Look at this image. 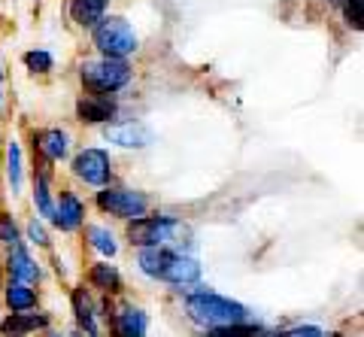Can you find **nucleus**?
Returning a JSON list of instances; mask_svg holds the SVG:
<instances>
[{
	"instance_id": "f257e3e1",
	"label": "nucleus",
	"mask_w": 364,
	"mask_h": 337,
	"mask_svg": "<svg viewBox=\"0 0 364 337\" xmlns=\"http://www.w3.org/2000/svg\"><path fill=\"white\" fill-rule=\"evenodd\" d=\"M134 264L146 279H155V283H164V286L179 289V291L200 286V277H203V267L195 255L186 252V250H170V246L136 250Z\"/></svg>"
},
{
	"instance_id": "f03ea898",
	"label": "nucleus",
	"mask_w": 364,
	"mask_h": 337,
	"mask_svg": "<svg viewBox=\"0 0 364 337\" xmlns=\"http://www.w3.org/2000/svg\"><path fill=\"white\" fill-rule=\"evenodd\" d=\"M182 313L200 331H215V328H225V325L252 319V310L243 301L228 298L222 291H213L207 286H195L182 295Z\"/></svg>"
},
{
	"instance_id": "7ed1b4c3",
	"label": "nucleus",
	"mask_w": 364,
	"mask_h": 337,
	"mask_svg": "<svg viewBox=\"0 0 364 337\" xmlns=\"http://www.w3.org/2000/svg\"><path fill=\"white\" fill-rule=\"evenodd\" d=\"M186 234L188 225L179 216H170V213H146V216L128 222V228H124V237L134 250H155V246L179 250Z\"/></svg>"
},
{
	"instance_id": "20e7f679",
	"label": "nucleus",
	"mask_w": 364,
	"mask_h": 337,
	"mask_svg": "<svg viewBox=\"0 0 364 337\" xmlns=\"http://www.w3.org/2000/svg\"><path fill=\"white\" fill-rule=\"evenodd\" d=\"M91 37H95V46L100 49L104 58L124 61L128 55L140 49V37H136L134 25L124 16H104L91 28Z\"/></svg>"
},
{
	"instance_id": "39448f33",
	"label": "nucleus",
	"mask_w": 364,
	"mask_h": 337,
	"mask_svg": "<svg viewBox=\"0 0 364 337\" xmlns=\"http://www.w3.org/2000/svg\"><path fill=\"white\" fill-rule=\"evenodd\" d=\"M79 76L91 95H116L122 92L124 85L131 82V64L128 61H119V58H97V61H85L79 67Z\"/></svg>"
},
{
	"instance_id": "423d86ee",
	"label": "nucleus",
	"mask_w": 364,
	"mask_h": 337,
	"mask_svg": "<svg viewBox=\"0 0 364 337\" xmlns=\"http://www.w3.org/2000/svg\"><path fill=\"white\" fill-rule=\"evenodd\" d=\"M95 204L100 213L107 216H116L122 222H134L149 213L152 200L140 188H124V186H107V188H97L95 195Z\"/></svg>"
},
{
	"instance_id": "0eeeda50",
	"label": "nucleus",
	"mask_w": 364,
	"mask_h": 337,
	"mask_svg": "<svg viewBox=\"0 0 364 337\" xmlns=\"http://www.w3.org/2000/svg\"><path fill=\"white\" fill-rule=\"evenodd\" d=\"M73 176L91 188H107L112 179V159L100 146H85L73 155Z\"/></svg>"
},
{
	"instance_id": "6e6552de",
	"label": "nucleus",
	"mask_w": 364,
	"mask_h": 337,
	"mask_svg": "<svg viewBox=\"0 0 364 337\" xmlns=\"http://www.w3.org/2000/svg\"><path fill=\"white\" fill-rule=\"evenodd\" d=\"M112 337H149V313L134 301H124L112 313H107Z\"/></svg>"
},
{
	"instance_id": "1a4fd4ad",
	"label": "nucleus",
	"mask_w": 364,
	"mask_h": 337,
	"mask_svg": "<svg viewBox=\"0 0 364 337\" xmlns=\"http://www.w3.org/2000/svg\"><path fill=\"white\" fill-rule=\"evenodd\" d=\"M49 225H55L61 234L79 231L85 225V200L76 192H70V188L61 192V195H55V213H52Z\"/></svg>"
},
{
	"instance_id": "9d476101",
	"label": "nucleus",
	"mask_w": 364,
	"mask_h": 337,
	"mask_svg": "<svg viewBox=\"0 0 364 337\" xmlns=\"http://www.w3.org/2000/svg\"><path fill=\"white\" fill-rule=\"evenodd\" d=\"M104 137L107 143L122 146V149H146L155 143V131L146 122H119V125L104 128Z\"/></svg>"
},
{
	"instance_id": "9b49d317",
	"label": "nucleus",
	"mask_w": 364,
	"mask_h": 337,
	"mask_svg": "<svg viewBox=\"0 0 364 337\" xmlns=\"http://www.w3.org/2000/svg\"><path fill=\"white\" fill-rule=\"evenodd\" d=\"M4 274L9 279H16V283H28V286H37L43 279V267L40 262L31 255L28 246H13V250L6 252V262H4Z\"/></svg>"
},
{
	"instance_id": "f8f14e48",
	"label": "nucleus",
	"mask_w": 364,
	"mask_h": 337,
	"mask_svg": "<svg viewBox=\"0 0 364 337\" xmlns=\"http://www.w3.org/2000/svg\"><path fill=\"white\" fill-rule=\"evenodd\" d=\"M70 307H73L76 331L82 337H100V313H97V304H95V298H91L88 289L70 291Z\"/></svg>"
},
{
	"instance_id": "ddd939ff",
	"label": "nucleus",
	"mask_w": 364,
	"mask_h": 337,
	"mask_svg": "<svg viewBox=\"0 0 364 337\" xmlns=\"http://www.w3.org/2000/svg\"><path fill=\"white\" fill-rule=\"evenodd\" d=\"M52 325V316L49 313H6L0 319V337H31L37 331H49Z\"/></svg>"
},
{
	"instance_id": "4468645a",
	"label": "nucleus",
	"mask_w": 364,
	"mask_h": 337,
	"mask_svg": "<svg viewBox=\"0 0 364 337\" xmlns=\"http://www.w3.org/2000/svg\"><path fill=\"white\" fill-rule=\"evenodd\" d=\"M33 149L43 155L46 164H58L70 155V134L61 128H43L33 134Z\"/></svg>"
},
{
	"instance_id": "2eb2a0df",
	"label": "nucleus",
	"mask_w": 364,
	"mask_h": 337,
	"mask_svg": "<svg viewBox=\"0 0 364 337\" xmlns=\"http://www.w3.org/2000/svg\"><path fill=\"white\" fill-rule=\"evenodd\" d=\"M76 116L88 125H109L116 119V100L109 95H82L76 100Z\"/></svg>"
},
{
	"instance_id": "dca6fc26",
	"label": "nucleus",
	"mask_w": 364,
	"mask_h": 337,
	"mask_svg": "<svg viewBox=\"0 0 364 337\" xmlns=\"http://www.w3.org/2000/svg\"><path fill=\"white\" fill-rule=\"evenodd\" d=\"M40 304L37 289L28 283H16V279H6L4 283V307L9 313H33Z\"/></svg>"
},
{
	"instance_id": "f3484780",
	"label": "nucleus",
	"mask_w": 364,
	"mask_h": 337,
	"mask_svg": "<svg viewBox=\"0 0 364 337\" xmlns=\"http://www.w3.org/2000/svg\"><path fill=\"white\" fill-rule=\"evenodd\" d=\"M4 164H6L9 195L18 198L21 188H25V155H21V143L18 140H6V146H4Z\"/></svg>"
},
{
	"instance_id": "a211bd4d",
	"label": "nucleus",
	"mask_w": 364,
	"mask_h": 337,
	"mask_svg": "<svg viewBox=\"0 0 364 337\" xmlns=\"http://www.w3.org/2000/svg\"><path fill=\"white\" fill-rule=\"evenodd\" d=\"M85 240H88L91 250L104 258V262H109V258L119 255V237H116V231H112L109 225H104V222L85 225Z\"/></svg>"
},
{
	"instance_id": "6ab92c4d",
	"label": "nucleus",
	"mask_w": 364,
	"mask_h": 337,
	"mask_svg": "<svg viewBox=\"0 0 364 337\" xmlns=\"http://www.w3.org/2000/svg\"><path fill=\"white\" fill-rule=\"evenodd\" d=\"M88 286L104 291V295H116V291H122V271L116 264L109 262H95L88 267Z\"/></svg>"
},
{
	"instance_id": "aec40b11",
	"label": "nucleus",
	"mask_w": 364,
	"mask_h": 337,
	"mask_svg": "<svg viewBox=\"0 0 364 337\" xmlns=\"http://www.w3.org/2000/svg\"><path fill=\"white\" fill-rule=\"evenodd\" d=\"M33 210L43 222L52 219L55 213V192H52V173L49 171H40L33 173Z\"/></svg>"
},
{
	"instance_id": "412c9836",
	"label": "nucleus",
	"mask_w": 364,
	"mask_h": 337,
	"mask_svg": "<svg viewBox=\"0 0 364 337\" xmlns=\"http://www.w3.org/2000/svg\"><path fill=\"white\" fill-rule=\"evenodd\" d=\"M107 16V0H70V18L79 28H95Z\"/></svg>"
},
{
	"instance_id": "4be33fe9",
	"label": "nucleus",
	"mask_w": 364,
	"mask_h": 337,
	"mask_svg": "<svg viewBox=\"0 0 364 337\" xmlns=\"http://www.w3.org/2000/svg\"><path fill=\"white\" fill-rule=\"evenodd\" d=\"M207 337H277V328H267L264 322L246 319V322H237V325H225V328L207 331Z\"/></svg>"
},
{
	"instance_id": "5701e85b",
	"label": "nucleus",
	"mask_w": 364,
	"mask_h": 337,
	"mask_svg": "<svg viewBox=\"0 0 364 337\" xmlns=\"http://www.w3.org/2000/svg\"><path fill=\"white\" fill-rule=\"evenodd\" d=\"M25 237L31 246H40V250H49L52 246V234H49V225H46L40 216H31L25 225Z\"/></svg>"
},
{
	"instance_id": "b1692460",
	"label": "nucleus",
	"mask_w": 364,
	"mask_h": 337,
	"mask_svg": "<svg viewBox=\"0 0 364 337\" xmlns=\"http://www.w3.org/2000/svg\"><path fill=\"white\" fill-rule=\"evenodd\" d=\"M25 67L31 73H52L55 58H52V52H46V49H31L25 55Z\"/></svg>"
},
{
	"instance_id": "393cba45",
	"label": "nucleus",
	"mask_w": 364,
	"mask_h": 337,
	"mask_svg": "<svg viewBox=\"0 0 364 337\" xmlns=\"http://www.w3.org/2000/svg\"><path fill=\"white\" fill-rule=\"evenodd\" d=\"M0 243L9 246V250L21 243V228H18V222L9 216V213H0Z\"/></svg>"
},
{
	"instance_id": "a878e982",
	"label": "nucleus",
	"mask_w": 364,
	"mask_h": 337,
	"mask_svg": "<svg viewBox=\"0 0 364 337\" xmlns=\"http://www.w3.org/2000/svg\"><path fill=\"white\" fill-rule=\"evenodd\" d=\"M361 9H364V0H343V16L355 31H361V18H364Z\"/></svg>"
},
{
	"instance_id": "bb28decb",
	"label": "nucleus",
	"mask_w": 364,
	"mask_h": 337,
	"mask_svg": "<svg viewBox=\"0 0 364 337\" xmlns=\"http://www.w3.org/2000/svg\"><path fill=\"white\" fill-rule=\"evenodd\" d=\"M277 337H325L322 325H294L289 331H277Z\"/></svg>"
},
{
	"instance_id": "cd10ccee",
	"label": "nucleus",
	"mask_w": 364,
	"mask_h": 337,
	"mask_svg": "<svg viewBox=\"0 0 364 337\" xmlns=\"http://www.w3.org/2000/svg\"><path fill=\"white\" fill-rule=\"evenodd\" d=\"M43 337H73V334H64V331H52L49 328V331H43Z\"/></svg>"
},
{
	"instance_id": "c85d7f7f",
	"label": "nucleus",
	"mask_w": 364,
	"mask_h": 337,
	"mask_svg": "<svg viewBox=\"0 0 364 337\" xmlns=\"http://www.w3.org/2000/svg\"><path fill=\"white\" fill-rule=\"evenodd\" d=\"M0 289H4V267H0Z\"/></svg>"
},
{
	"instance_id": "c756f323",
	"label": "nucleus",
	"mask_w": 364,
	"mask_h": 337,
	"mask_svg": "<svg viewBox=\"0 0 364 337\" xmlns=\"http://www.w3.org/2000/svg\"><path fill=\"white\" fill-rule=\"evenodd\" d=\"M0 104H4V88H0Z\"/></svg>"
},
{
	"instance_id": "7c9ffc66",
	"label": "nucleus",
	"mask_w": 364,
	"mask_h": 337,
	"mask_svg": "<svg viewBox=\"0 0 364 337\" xmlns=\"http://www.w3.org/2000/svg\"><path fill=\"white\" fill-rule=\"evenodd\" d=\"M0 80H4V67H0Z\"/></svg>"
}]
</instances>
